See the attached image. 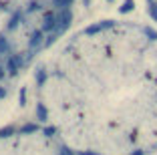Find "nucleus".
Returning <instances> with one entry per match:
<instances>
[{
	"label": "nucleus",
	"mask_w": 157,
	"mask_h": 155,
	"mask_svg": "<svg viewBox=\"0 0 157 155\" xmlns=\"http://www.w3.org/2000/svg\"><path fill=\"white\" fill-rule=\"evenodd\" d=\"M24 63H26V56L24 55H10L8 59H6V73H8L10 77H14V75L24 67Z\"/></svg>",
	"instance_id": "f257e3e1"
},
{
	"label": "nucleus",
	"mask_w": 157,
	"mask_h": 155,
	"mask_svg": "<svg viewBox=\"0 0 157 155\" xmlns=\"http://www.w3.org/2000/svg\"><path fill=\"white\" fill-rule=\"evenodd\" d=\"M42 38H44V30H42V28H36V30L30 32V38H28V52H30V55H26V59H28V56H33L34 50H38L42 45H44Z\"/></svg>",
	"instance_id": "f03ea898"
},
{
	"label": "nucleus",
	"mask_w": 157,
	"mask_h": 155,
	"mask_svg": "<svg viewBox=\"0 0 157 155\" xmlns=\"http://www.w3.org/2000/svg\"><path fill=\"white\" fill-rule=\"evenodd\" d=\"M56 14H59V24H56V32H59V34H63V32L69 30L71 22H73V12H71V8H60Z\"/></svg>",
	"instance_id": "7ed1b4c3"
},
{
	"label": "nucleus",
	"mask_w": 157,
	"mask_h": 155,
	"mask_svg": "<svg viewBox=\"0 0 157 155\" xmlns=\"http://www.w3.org/2000/svg\"><path fill=\"white\" fill-rule=\"evenodd\" d=\"M56 24H59V14L55 10H46L42 14V26L40 28L44 32H52V30H56Z\"/></svg>",
	"instance_id": "20e7f679"
},
{
	"label": "nucleus",
	"mask_w": 157,
	"mask_h": 155,
	"mask_svg": "<svg viewBox=\"0 0 157 155\" xmlns=\"http://www.w3.org/2000/svg\"><path fill=\"white\" fill-rule=\"evenodd\" d=\"M115 26V20H103V22H97V24H91V26L85 28V34H97L101 30H107V28H113Z\"/></svg>",
	"instance_id": "39448f33"
},
{
	"label": "nucleus",
	"mask_w": 157,
	"mask_h": 155,
	"mask_svg": "<svg viewBox=\"0 0 157 155\" xmlns=\"http://www.w3.org/2000/svg\"><path fill=\"white\" fill-rule=\"evenodd\" d=\"M22 20H24V12H20V10H18V12H14L12 16H10V20H8V24H6V28H8V30H14V28L18 26Z\"/></svg>",
	"instance_id": "423d86ee"
},
{
	"label": "nucleus",
	"mask_w": 157,
	"mask_h": 155,
	"mask_svg": "<svg viewBox=\"0 0 157 155\" xmlns=\"http://www.w3.org/2000/svg\"><path fill=\"white\" fill-rule=\"evenodd\" d=\"M38 129H40L38 123H24L22 127L18 129V133H20V135H30V133H36Z\"/></svg>",
	"instance_id": "0eeeda50"
},
{
	"label": "nucleus",
	"mask_w": 157,
	"mask_h": 155,
	"mask_svg": "<svg viewBox=\"0 0 157 155\" xmlns=\"http://www.w3.org/2000/svg\"><path fill=\"white\" fill-rule=\"evenodd\" d=\"M34 113H36V119H38V121H46V119H48V111H46L44 103H36Z\"/></svg>",
	"instance_id": "6e6552de"
},
{
	"label": "nucleus",
	"mask_w": 157,
	"mask_h": 155,
	"mask_svg": "<svg viewBox=\"0 0 157 155\" xmlns=\"http://www.w3.org/2000/svg\"><path fill=\"white\" fill-rule=\"evenodd\" d=\"M8 52H10V42L4 34H0V55L4 56V55H8Z\"/></svg>",
	"instance_id": "1a4fd4ad"
},
{
	"label": "nucleus",
	"mask_w": 157,
	"mask_h": 155,
	"mask_svg": "<svg viewBox=\"0 0 157 155\" xmlns=\"http://www.w3.org/2000/svg\"><path fill=\"white\" fill-rule=\"evenodd\" d=\"M34 79H36V85H38V87H42V85L46 83V71H44L42 67H38V68H36V75H34Z\"/></svg>",
	"instance_id": "9d476101"
},
{
	"label": "nucleus",
	"mask_w": 157,
	"mask_h": 155,
	"mask_svg": "<svg viewBox=\"0 0 157 155\" xmlns=\"http://www.w3.org/2000/svg\"><path fill=\"white\" fill-rule=\"evenodd\" d=\"M52 2V6H55V8H71V6H73V2L75 0H51Z\"/></svg>",
	"instance_id": "9b49d317"
},
{
	"label": "nucleus",
	"mask_w": 157,
	"mask_h": 155,
	"mask_svg": "<svg viewBox=\"0 0 157 155\" xmlns=\"http://www.w3.org/2000/svg\"><path fill=\"white\" fill-rule=\"evenodd\" d=\"M14 133H16V129H14L12 125H6V127L0 129V139H4V137H10V135H14Z\"/></svg>",
	"instance_id": "f8f14e48"
},
{
	"label": "nucleus",
	"mask_w": 157,
	"mask_h": 155,
	"mask_svg": "<svg viewBox=\"0 0 157 155\" xmlns=\"http://www.w3.org/2000/svg\"><path fill=\"white\" fill-rule=\"evenodd\" d=\"M135 8V2H133V0H125V2H123V4H121V12H123V14H127V12H131V10H133Z\"/></svg>",
	"instance_id": "ddd939ff"
},
{
	"label": "nucleus",
	"mask_w": 157,
	"mask_h": 155,
	"mask_svg": "<svg viewBox=\"0 0 157 155\" xmlns=\"http://www.w3.org/2000/svg\"><path fill=\"white\" fill-rule=\"evenodd\" d=\"M149 4V14H151V18L157 20V0H147Z\"/></svg>",
	"instance_id": "4468645a"
},
{
	"label": "nucleus",
	"mask_w": 157,
	"mask_h": 155,
	"mask_svg": "<svg viewBox=\"0 0 157 155\" xmlns=\"http://www.w3.org/2000/svg\"><path fill=\"white\" fill-rule=\"evenodd\" d=\"M38 10H40V2H38V0H33V2H28V6H26V12H28V14L38 12Z\"/></svg>",
	"instance_id": "2eb2a0df"
},
{
	"label": "nucleus",
	"mask_w": 157,
	"mask_h": 155,
	"mask_svg": "<svg viewBox=\"0 0 157 155\" xmlns=\"http://www.w3.org/2000/svg\"><path fill=\"white\" fill-rule=\"evenodd\" d=\"M18 101H20V105H22V107L26 105V89H24V87L20 89V93H18Z\"/></svg>",
	"instance_id": "dca6fc26"
},
{
	"label": "nucleus",
	"mask_w": 157,
	"mask_h": 155,
	"mask_svg": "<svg viewBox=\"0 0 157 155\" xmlns=\"http://www.w3.org/2000/svg\"><path fill=\"white\" fill-rule=\"evenodd\" d=\"M42 131H44V135L52 137V135H55V133H56V127H55V125H48V127H44V129H42Z\"/></svg>",
	"instance_id": "f3484780"
},
{
	"label": "nucleus",
	"mask_w": 157,
	"mask_h": 155,
	"mask_svg": "<svg viewBox=\"0 0 157 155\" xmlns=\"http://www.w3.org/2000/svg\"><path fill=\"white\" fill-rule=\"evenodd\" d=\"M145 34H147L151 41H155V38H157V32H155V30H151V28H145Z\"/></svg>",
	"instance_id": "a211bd4d"
},
{
	"label": "nucleus",
	"mask_w": 157,
	"mask_h": 155,
	"mask_svg": "<svg viewBox=\"0 0 157 155\" xmlns=\"http://www.w3.org/2000/svg\"><path fill=\"white\" fill-rule=\"evenodd\" d=\"M60 155H75V153H73V149H69V147H63V149H60Z\"/></svg>",
	"instance_id": "6ab92c4d"
},
{
	"label": "nucleus",
	"mask_w": 157,
	"mask_h": 155,
	"mask_svg": "<svg viewBox=\"0 0 157 155\" xmlns=\"http://www.w3.org/2000/svg\"><path fill=\"white\" fill-rule=\"evenodd\" d=\"M4 75H6V67L0 64V81H4Z\"/></svg>",
	"instance_id": "aec40b11"
},
{
	"label": "nucleus",
	"mask_w": 157,
	"mask_h": 155,
	"mask_svg": "<svg viewBox=\"0 0 157 155\" xmlns=\"http://www.w3.org/2000/svg\"><path fill=\"white\" fill-rule=\"evenodd\" d=\"M6 95H8V91L4 87H0V99H6Z\"/></svg>",
	"instance_id": "412c9836"
},
{
	"label": "nucleus",
	"mask_w": 157,
	"mask_h": 155,
	"mask_svg": "<svg viewBox=\"0 0 157 155\" xmlns=\"http://www.w3.org/2000/svg\"><path fill=\"white\" fill-rule=\"evenodd\" d=\"M83 4H85V6H89V4H91V0H83Z\"/></svg>",
	"instance_id": "4be33fe9"
},
{
	"label": "nucleus",
	"mask_w": 157,
	"mask_h": 155,
	"mask_svg": "<svg viewBox=\"0 0 157 155\" xmlns=\"http://www.w3.org/2000/svg\"><path fill=\"white\" fill-rule=\"evenodd\" d=\"M133 155H143V151H137V153H133Z\"/></svg>",
	"instance_id": "5701e85b"
},
{
	"label": "nucleus",
	"mask_w": 157,
	"mask_h": 155,
	"mask_svg": "<svg viewBox=\"0 0 157 155\" xmlns=\"http://www.w3.org/2000/svg\"><path fill=\"white\" fill-rule=\"evenodd\" d=\"M109 2H111V0H109Z\"/></svg>",
	"instance_id": "b1692460"
}]
</instances>
